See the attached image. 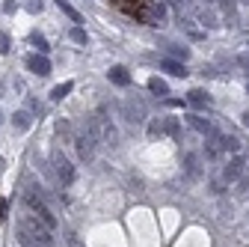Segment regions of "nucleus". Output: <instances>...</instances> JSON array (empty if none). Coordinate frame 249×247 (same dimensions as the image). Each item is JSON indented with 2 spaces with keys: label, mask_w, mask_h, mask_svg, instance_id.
<instances>
[{
  "label": "nucleus",
  "mask_w": 249,
  "mask_h": 247,
  "mask_svg": "<svg viewBox=\"0 0 249 247\" xmlns=\"http://www.w3.org/2000/svg\"><path fill=\"white\" fill-rule=\"evenodd\" d=\"M18 241L24 247H53L51 226L42 224L36 214H24V218L18 221Z\"/></svg>",
  "instance_id": "f257e3e1"
},
{
  "label": "nucleus",
  "mask_w": 249,
  "mask_h": 247,
  "mask_svg": "<svg viewBox=\"0 0 249 247\" xmlns=\"http://www.w3.org/2000/svg\"><path fill=\"white\" fill-rule=\"evenodd\" d=\"M89 134L95 137V143H101V146H116L119 143V134H116V125L110 122V116L104 113V110H98V113H92L89 116Z\"/></svg>",
  "instance_id": "f03ea898"
},
{
  "label": "nucleus",
  "mask_w": 249,
  "mask_h": 247,
  "mask_svg": "<svg viewBox=\"0 0 249 247\" xmlns=\"http://www.w3.org/2000/svg\"><path fill=\"white\" fill-rule=\"evenodd\" d=\"M243 167H246V161H243V155L237 152V155H234V158H229V164L220 170V179L213 182V191H216V194H223V191H226V185H231V182H237V179H240Z\"/></svg>",
  "instance_id": "7ed1b4c3"
},
{
  "label": "nucleus",
  "mask_w": 249,
  "mask_h": 247,
  "mask_svg": "<svg viewBox=\"0 0 249 247\" xmlns=\"http://www.w3.org/2000/svg\"><path fill=\"white\" fill-rule=\"evenodd\" d=\"M51 167H53V176H56V182L62 185V188H69V185L74 182V167H71V161L62 155L59 149L51 155Z\"/></svg>",
  "instance_id": "20e7f679"
},
{
  "label": "nucleus",
  "mask_w": 249,
  "mask_h": 247,
  "mask_svg": "<svg viewBox=\"0 0 249 247\" xmlns=\"http://www.w3.org/2000/svg\"><path fill=\"white\" fill-rule=\"evenodd\" d=\"M95 146L98 143H95V137L89 134V128L74 134V149H77V158L80 161H92V158H95Z\"/></svg>",
  "instance_id": "39448f33"
},
{
  "label": "nucleus",
  "mask_w": 249,
  "mask_h": 247,
  "mask_svg": "<svg viewBox=\"0 0 249 247\" xmlns=\"http://www.w3.org/2000/svg\"><path fill=\"white\" fill-rule=\"evenodd\" d=\"M122 116L128 119V125H142V122H145V107H142V102L124 99V102H122Z\"/></svg>",
  "instance_id": "423d86ee"
},
{
  "label": "nucleus",
  "mask_w": 249,
  "mask_h": 247,
  "mask_svg": "<svg viewBox=\"0 0 249 247\" xmlns=\"http://www.w3.org/2000/svg\"><path fill=\"white\" fill-rule=\"evenodd\" d=\"M223 155H226V134L211 131V134H208V140H205V158L216 161V158H223Z\"/></svg>",
  "instance_id": "0eeeda50"
},
{
  "label": "nucleus",
  "mask_w": 249,
  "mask_h": 247,
  "mask_svg": "<svg viewBox=\"0 0 249 247\" xmlns=\"http://www.w3.org/2000/svg\"><path fill=\"white\" fill-rule=\"evenodd\" d=\"M27 69L33 75H39V78H48L51 75V60L45 54H30L27 57Z\"/></svg>",
  "instance_id": "6e6552de"
},
{
  "label": "nucleus",
  "mask_w": 249,
  "mask_h": 247,
  "mask_svg": "<svg viewBox=\"0 0 249 247\" xmlns=\"http://www.w3.org/2000/svg\"><path fill=\"white\" fill-rule=\"evenodd\" d=\"M196 21L202 24V30H216L220 27V15H216L211 6H196Z\"/></svg>",
  "instance_id": "1a4fd4ad"
},
{
  "label": "nucleus",
  "mask_w": 249,
  "mask_h": 247,
  "mask_svg": "<svg viewBox=\"0 0 249 247\" xmlns=\"http://www.w3.org/2000/svg\"><path fill=\"white\" fill-rule=\"evenodd\" d=\"M184 173H187V179H199L202 176V158L196 152H187L184 155Z\"/></svg>",
  "instance_id": "9d476101"
},
{
  "label": "nucleus",
  "mask_w": 249,
  "mask_h": 247,
  "mask_svg": "<svg viewBox=\"0 0 249 247\" xmlns=\"http://www.w3.org/2000/svg\"><path fill=\"white\" fill-rule=\"evenodd\" d=\"M187 102H190L196 110H208L211 107V96L205 89H190V92H187Z\"/></svg>",
  "instance_id": "9b49d317"
},
{
  "label": "nucleus",
  "mask_w": 249,
  "mask_h": 247,
  "mask_svg": "<svg viewBox=\"0 0 249 247\" xmlns=\"http://www.w3.org/2000/svg\"><path fill=\"white\" fill-rule=\"evenodd\" d=\"M160 69H163V72H169L172 78H184V75H187V69H184V63H181V60H172V57H166V60H160Z\"/></svg>",
  "instance_id": "f8f14e48"
},
{
  "label": "nucleus",
  "mask_w": 249,
  "mask_h": 247,
  "mask_svg": "<svg viewBox=\"0 0 249 247\" xmlns=\"http://www.w3.org/2000/svg\"><path fill=\"white\" fill-rule=\"evenodd\" d=\"M187 122H190V128H193V131H199V134H205V137H208V134L213 131L211 119H205V116H199V113H193V116L187 119Z\"/></svg>",
  "instance_id": "ddd939ff"
},
{
  "label": "nucleus",
  "mask_w": 249,
  "mask_h": 247,
  "mask_svg": "<svg viewBox=\"0 0 249 247\" xmlns=\"http://www.w3.org/2000/svg\"><path fill=\"white\" fill-rule=\"evenodd\" d=\"M107 78H110L116 86H128V83H131V75H128V69H122V66H113V69L107 72Z\"/></svg>",
  "instance_id": "4468645a"
},
{
  "label": "nucleus",
  "mask_w": 249,
  "mask_h": 247,
  "mask_svg": "<svg viewBox=\"0 0 249 247\" xmlns=\"http://www.w3.org/2000/svg\"><path fill=\"white\" fill-rule=\"evenodd\" d=\"M56 6H59V12H62V15H69L74 24H83V15H80V12L69 3V0H56Z\"/></svg>",
  "instance_id": "2eb2a0df"
},
{
  "label": "nucleus",
  "mask_w": 249,
  "mask_h": 247,
  "mask_svg": "<svg viewBox=\"0 0 249 247\" xmlns=\"http://www.w3.org/2000/svg\"><path fill=\"white\" fill-rule=\"evenodd\" d=\"M30 122H33V119H30L27 110H15V113H12V125H15V131H27Z\"/></svg>",
  "instance_id": "dca6fc26"
},
{
  "label": "nucleus",
  "mask_w": 249,
  "mask_h": 247,
  "mask_svg": "<svg viewBox=\"0 0 249 247\" xmlns=\"http://www.w3.org/2000/svg\"><path fill=\"white\" fill-rule=\"evenodd\" d=\"M181 27L187 30V36H190V39H205V30H202V27H196V21L181 18Z\"/></svg>",
  "instance_id": "f3484780"
},
{
  "label": "nucleus",
  "mask_w": 249,
  "mask_h": 247,
  "mask_svg": "<svg viewBox=\"0 0 249 247\" xmlns=\"http://www.w3.org/2000/svg\"><path fill=\"white\" fill-rule=\"evenodd\" d=\"M71 89H74V83H71V81H66V83H59V86H53V89H51V99H53V102H62Z\"/></svg>",
  "instance_id": "a211bd4d"
},
{
  "label": "nucleus",
  "mask_w": 249,
  "mask_h": 247,
  "mask_svg": "<svg viewBox=\"0 0 249 247\" xmlns=\"http://www.w3.org/2000/svg\"><path fill=\"white\" fill-rule=\"evenodd\" d=\"M148 89L154 92V96H166V92H169L166 81H160V78H148Z\"/></svg>",
  "instance_id": "6ab92c4d"
},
{
  "label": "nucleus",
  "mask_w": 249,
  "mask_h": 247,
  "mask_svg": "<svg viewBox=\"0 0 249 247\" xmlns=\"http://www.w3.org/2000/svg\"><path fill=\"white\" fill-rule=\"evenodd\" d=\"M148 134L151 137H163L166 134V119H154L151 125H148Z\"/></svg>",
  "instance_id": "aec40b11"
},
{
  "label": "nucleus",
  "mask_w": 249,
  "mask_h": 247,
  "mask_svg": "<svg viewBox=\"0 0 249 247\" xmlns=\"http://www.w3.org/2000/svg\"><path fill=\"white\" fill-rule=\"evenodd\" d=\"M69 36H71V42H77V45H86V42H89V36H86V30H83V27H71V33H69Z\"/></svg>",
  "instance_id": "412c9836"
},
{
  "label": "nucleus",
  "mask_w": 249,
  "mask_h": 247,
  "mask_svg": "<svg viewBox=\"0 0 249 247\" xmlns=\"http://www.w3.org/2000/svg\"><path fill=\"white\" fill-rule=\"evenodd\" d=\"M30 42L39 48V54H45V51H48V42H45V36H42V33H30Z\"/></svg>",
  "instance_id": "4be33fe9"
},
{
  "label": "nucleus",
  "mask_w": 249,
  "mask_h": 247,
  "mask_svg": "<svg viewBox=\"0 0 249 247\" xmlns=\"http://www.w3.org/2000/svg\"><path fill=\"white\" fill-rule=\"evenodd\" d=\"M169 51H172V57H181V63H184L187 57H190V51H187V48H181V45H172Z\"/></svg>",
  "instance_id": "5701e85b"
},
{
  "label": "nucleus",
  "mask_w": 249,
  "mask_h": 247,
  "mask_svg": "<svg viewBox=\"0 0 249 247\" xmlns=\"http://www.w3.org/2000/svg\"><path fill=\"white\" fill-rule=\"evenodd\" d=\"M163 119H166V134L178 137V122H175V119H169V116H163Z\"/></svg>",
  "instance_id": "b1692460"
},
{
  "label": "nucleus",
  "mask_w": 249,
  "mask_h": 247,
  "mask_svg": "<svg viewBox=\"0 0 249 247\" xmlns=\"http://www.w3.org/2000/svg\"><path fill=\"white\" fill-rule=\"evenodd\" d=\"M24 6H27V12H33V15H36V12H42V0H27Z\"/></svg>",
  "instance_id": "393cba45"
},
{
  "label": "nucleus",
  "mask_w": 249,
  "mask_h": 247,
  "mask_svg": "<svg viewBox=\"0 0 249 247\" xmlns=\"http://www.w3.org/2000/svg\"><path fill=\"white\" fill-rule=\"evenodd\" d=\"M6 51H9V36L0 30V54H6Z\"/></svg>",
  "instance_id": "a878e982"
},
{
  "label": "nucleus",
  "mask_w": 249,
  "mask_h": 247,
  "mask_svg": "<svg viewBox=\"0 0 249 247\" xmlns=\"http://www.w3.org/2000/svg\"><path fill=\"white\" fill-rule=\"evenodd\" d=\"M220 3H223V9H226L229 15H234V3H237V0H220Z\"/></svg>",
  "instance_id": "bb28decb"
},
{
  "label": "nucleus",
  "mask_w": 249,
  "mask_h": 247,
  "mask_svg": "<svg viewBox=\"0 0 249 247\" xmlns=\"http://www.w3.org/2000/svg\"><path fill=\"white\" fill-rule=\"evenodd\" d=\"M169 6H175V9H187V6H190V0H169Z\"/></svg>",
  "instance_id": "cd10ccee"
},
{
  "label": "nucleus",
  "mask_w": 249,
  "mask_h": 247,
  "mask_svg": "<svg viewBox=\"0 0 249 247\" xmlns=\"http://www.w3.org/2000/svg\"><path fill=\"white\" fill-rule=\"evenodd\" d=\"M3 218H6V200L0 197V221H3Z\"/></svg>",
  "instance_id": "c85d7f7f"
},
{
  "label": "nucleus",
  "mask_w": 249,
  "mask_h": 247,
  "mask_svg": "<svg viewBox=\"0 0 249 247\" xmlns=\"http://www.w3.org/2000/svg\"><path fill=\"white\" fill-rule=\"evenodd\" d=\"M69 244H71V247H80V241H77V235H74V232H69Z\"/></svg>",
  "instance_id": "c756f323"
},
{
  "label": "nucleus",
  "mask_w": 249,
  "mask_h": 247,
  "mask_svg": "<svg viewBox=\"0 0 249 247\" xmlns=\"http://www.w3.org/2000/svg\"><path fill=\"white\" fill-rule=\"evenodd\" d=\"M243 185H246V188H249V164L243 167Z\"/></svg>",
  "instance_id": "7c9ffc66"
},
{
  "label": "nucleus",
  "mask_w": 249,
  "mask_h": 247,
  "mask_svg": "<svg viewBox=\"0 0 249 247\" xmlns=\"http://www.w3.org/2000/svg\"><path fill=\"white\" fill-rule=\"evenodd\" d=\"M237 63H240V66H249V54H243V57H237Z\"/></svg>",
  "instance_id": "2f4dec72"
},
{
  "label": "nucleus",
  "mask_w": 249,
  "mask_h": 247,
  "mask_svg": "<svg viewBox=\"0 0 249 247\" xmlns=\"http://www.w3.org/2000/svg\"><path fill=\"white\" fill-rule=\"evenodd\" d=\"M243 122H246V128H249V110H246V113H243Z\"/></svg>",
  "instance_id": "473e14b6"
},
{
  "label": "nucleus",
  "mask_w": 249,
  "mask_h": 247,
  "mask_svg": "<svg viewBox=\"0 0 249 247\" xmlns=\"http://www.w3.org/2000/svg\"><path fill=\"white\" fill-rule=\"evenodd\" d=\"M237 3H243V6H249V0H237Z\"/></svg>",
  "instance_id": "72a5a7b5"
}]
</instances>
